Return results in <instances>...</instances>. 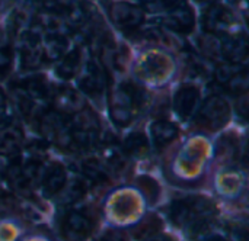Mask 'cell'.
Here are the masks:
<instances>
[{
    "instance_id": "21",
    "label": "cell",
    "mask_w": 249,
    "mask_h": 241,
    "mask_svg": "<svg viewBox=\"0 0 249 241\" xmlns=\"http://www.w3.org/2000/svg\"><path fill=\"white\" fill-rule=\"evenodd\" d=\"M149 151V143L144 134L134 132L128 135V138L123 144V153L128 154L130 157H142L147 154Z\"/></svg>"
},
{
    "instance_id": "31",
    "label": "cell",
    "mask_w": 249,
    "mask_h": 241,
    "mask_svg": "<svg viewBox=\"0 0 249 241\" xmlns=\"http://www.w3.org/2000/svg\"><path fill=\"white\" fill-rule=\"evenodd\" d=\"M143 183H142V186H143V192H144V195L150 199V201H155V199H158V185L153 182V180H150V179H147V177H143V179H140Z\"/></svg>"
},
{
    "instance_id": "36",
    "label": "cell",
    "mask_w": 249,
    "mask_h": 241,
    "mask_svg": "<svg viewBox=\"0 0 249 241\" xmlns=\"http://www.w3.org/2000/svg\"><path fill=\"white\" fill-rule=\"evenodd\" d=\"M197 1H200V3H212L214 0H197Z\"/></svg>"
},
{
    "instance_id": "22",
    "label": "cell",
    "mask_w": 249,
    "mask_h": 241,
    "mask_svg": "<svg viewBox=\"0 0 249 241\" xmlns=\"http://www.w3.org/2000/svg\"><path fill=\"white\" fill-rule=\"evenodd\" d=\"M83 176L92 185H102L109 179L107 169L95 159H89L83 163Z\"/></svg>"
},
{
    "instance_id": "23",
    "label": "cell",
    "mask_w": 249,
    "mask_h": 241,
    "mask_svg": "<svg viewBox=\"0 0 249 241\" xmlns=\"http://www.w3.org/2000/svg\"><path fill=\"white\" fill-rule=\"evenodd\" d=\"M19 89H22L34 102L45 100L47 96H48V87H47V83H45V80L42 77L26 79L25 81H22Z\"/></svg>"
},
{
    "instance_id": "12",
    "label": "cell",
    "mask_w": 249,
    "mask_h": 241,
    "mask_svg": "<svg viewBox=\"0 0 249 241\" xmlns=\"http://www.w3.org/2000/svg\"><path fill=\"white\" fill-rule=\"evenodd\" d=\"M44 61L42 41L38 31L32 29L26 33L22 45V65L25 68H36Z\"/></svg>"
},
{
    "instance_id": "7",
    "label": "cell",
    "mask_w": 249,
    "mask_h": 241,
    "mask_svg": "<svg viewBox=\"0 0 249 241\" xmlns=\"http://www.w3.org/2000/svg\"><path fill=\"white\" fill-rule=\"evenodd\" d=\"M92 221L79 211L69 212L61 223V236L66 241H86L92 231Z\"/></svg>"
},
{
    "instance_id": "19",
    "label": "cell",
    "mask_w": 249,
    "mask_h": 241,
    "mask_svg": "<svg viewBox=\"0 0 249 241\" xmlns=\"http://www.w3.org/2000/svg\"><path fill=\"white\" fill-rule=\"evenodd\" d=\"M82 64V52H80V48H74L73 51H70L58 64L57 67V74L61 77V79H71L79 67Z\"/></svg>"
},
{
    "instance_id": "1",
    "label": "cell",
    "mask_w": 249,
    "mask_h": 241,
    "mask_svg": "<svg viewBox=\"0 0 249 241\" xmlns=\"http://www.w3.org/2000/svg\"><path fill=\"white\" fill-rule=\"evenodd\" d=\"M214 205L207 198L193 196L175 201L169 207V217L177 225L188 227L193 236L198 237L209 233Z\"/></svg>"
},
{
    "instance_id": "29",
    "label": "cell",
    "mask_w": 249,
    "mask_h": 241,
    "mask_svg": "<svg viewBox=\"0 0 249 241\" xmlns=\"http://www.w3.org/2000/svg\"><path fill=\"white\" fill-rule=\"evenodd\" d=\"M239 71V68L233 64H223V65H219V68L216 70V77L220 83L226 84L232 76H235L236 73Z\"/></svg>"
},
{
    "instance_id": "32",
    "label": "cell",
    "mask_w": 249,
    "mask_h": 241,
    "mask_svg": "<svg viewBox=\"0 0 249 241\" xmlns=\"http://www.w3.org/2000/svg\"><path fill=\"white\" fill-rule=\"evenodd\" d=\"M98 241H127L124 239V236L118 231H108L105 233Z\"/></svg>"
},
{
    "instance_id": "13",
    "label": "cell",
    "mask_w": 249,
    "mask_h": 241,
    "mask_svg": "<svg viewBox=\"0 0 249 241\" xmlns=\"http://www.w3.org/2000/svg\"><path fill=\"white\" fill-rule=\"evenodd\" d=\"M200 100V90L196 86L184 84L181 86L174 96V109L179 118L187 119L193 115L196 106Z\"/></svg>"
},
{
    "instance_id": "14",
    "label": "cell",
    "mask_w": 249,
    "mask_h": 241,
    "mask_svg": "<svg viewBox=\"0 0 249 241\" xmlns=\"http://www.w3.org/2000/svg\"><path fill=\"white\" fill-rule=\"evenodd\" d=\"M220 54L232 64H238L248 57V39L245 33L229 35L220 41Z\"/></svg>"
},
{
    "instance_id": "16",
    "label": "cell",
    "mask_w": 249,
    "mask_h": 241,
    "mask_svg": "<svg viewBox=\"0 0 249 241\" xmlns=\"http://www.w3.org/2000/svg\"><path fill=\"white\" fill-rule=\"evenodd\" d=\"M54 106L57 108L58 113L69 115L76 113L83 109V103L80 96L73 89H60L54 95Z\"/></svg>"
},
{
    "instance_id": "35",
    "label": "cell",
    "mask_w": 249,
    "mask_h": 241,
    "mask_svg": "<svg viewBox=\"0 0 249 241\" xmlns=\"http://www.w3.org/2000/svg\"><path fill=\"white\" fill-rule=\"evenodd\" d=\"M146 241H169V239H166V237H158V239H152V240Z\"/></svg>"
},
{
    "instance_id": "25",
    "label": "cell",
    "mask_w": 249,
    "mask_h": 241,
    "mask_svg": "<svg viewBox=\"0 0 249 241\" xmlns=\"http://www.w3.org/2000/svg\"><path fill=\"white\" fill-rule=\"evenodd\" d=\"M162 227V221L158 217H149L146 220H143L134 230H133V236L137 240H146L152 236H155Z\"/></svg>"
},
{
    "instance_id": "8",
    "label": "cell",
    "mask_w": 249,
    "mask_h": 241,
    "mask_svg": "<svg viewBox=\"0 0 249 241\" xmlns=\"http://www.w3.org/2000/svg\"><path fill=\"white\" fill-rule=\"evenodd\" d=\"M172 70V63L162 54H147L139 64V74L149 81L165 80Z\"/></svg>"
},
{
    "instance_id": "34",
    "label": "cell",
    "mask_w": 249,
    "mask_h": 241,
    "mask_svg": "<svg viewBox=\"0 0 249 241\" xmlns=\"http://www.w3.org/2000/svg\"><path fill=\"white\" fill-rule=\"evenodd\" d=\"M4 111H6V103H4V97H3V95L0 92V121L4 116Z\"/></svg>"
},
{
    "instance_id": "28",
    "label": "cell",
    "mask_w": 249,
    "mask_h": 241,
    "mask_svg": "<svg viewBox=\"0 0 249 241\" xmlns=\"http://www.w3.org/2000/svg\"><path fill=\"white\" fill-rule=\"evenodd\" d=\"M105 160H107L108 166H111L112 169H123V166H124L123 150L108 144L107 150H105Z\"/></svg>"
},
{
    "instance_id": "11",
    "label": "cell",
    "mask_w": 249,
    "mask_h": 241,
    "mask_svg": "<svg viewBox=\"0 0 249 241\" xmlns=\"http://www.w3.org/2000/svg\"><path fill=\"white\" fill-rule=\"evenodd\" d=\"M194 22H196L194 13L185 3H182L181 6L168 12V15L162 19V25L166 29L172 31V32H178V33L191 32L194 28Z\"/></svg>"
},
{
    "instance_id": "18",
    "label": "cell",
    "mask_w": 249,
    "mask_h": 241,
    "mask_svg": "<svg viewBox=\"0 0 249 241\" xmlns=\"http://www.w3.org/2000/svg\"><path fill=\"white\" fill-rule=\"evenodd\" d=\"M67 47V38L66 35H57V33H48L42 44L44 51V60L54 61L63 57Z\"/></svg>"
},
{
    "instance_id": "4",
    "label": "cell",
    "mask_w": 249,
    "mask_h": 241,
    "mask_svg": "<svg viewBox=\"0 0 249 241\" xmlns=\"http://www.w3.org/2000/svg\"><path fill=\"white\" fill-rule=\"evenodd\" d=\"M41 132L54 144L71 148V122L67 115L50 112L41 118Z\"/></svg>"
},
{
    "instance_id": "5",
    "label": "cell",
    "mask_w": 249,
    "mask_h": 241,
    "mask_svg": "<svg viewBox=\"0 0 249 241\" xmlns=\"http://www.w3.org/2000/svg\"><path fill=\"white\" fill-rule=\"evenodd\" d=\"M108 13L111 20L120 28L127 32H133L137 29L143 20H144V13L140 7L125 3V1H114L108 7Z\"/></svg>"
},
{
    "instance_id": "26",
    "label": "cell",
    "mask_w": 249,
    "mask_h": 241,
    "mask_svg": "<svg viewBox=\"0 0 249 241\" xmlns=\"http://www.w3.org/2000/svg\"><path fill=\"white\" fill-rule=\"evenodd\" d=\"M231 93L233 95H242L247 92L248 89V74L245 70H239L235 76H232V79L225 84Z\"/></svg>"
},
{
    "instance_id": "9",
    "label": "cell",
    "mask_w": 249,
    "mask_h": 241,
    "mask_svg": "<svg viewBox=\"0 0 249 241\" xmlns=\"http://www.w3.org/2000/svg\"><path fill=\"white\" fill-rule=\"evenodd\" d=\"M79 87L90 97H99L105 89V76L95 60H89L79 79Z\"/></svg>"
},
{
    "instance_id": "2",
    "label": "cell",
    "mask_w": 249,
    "mask_h": 241,
    "mask_svg": "<svg viewBox=\"0 0 249 241\" xmlns=\"http://www.w3.org/2000/svg\"><path fill=\"white\" fill-rule=\"evenodd\" d=\"M144 102V90L133 81L121 83L111 95L109 113L118 127H127Z\"/></svg>"
},
{
    "instance_id": "27",
    "label": "cell",
    "mask_w": 249,
    "mask_h": 241,
    "mask_svg": "<svg viewBox=\"0 0 249 241\" xmlns=\"http://www.w3.org/2000/svg\"><path fill=\"white\" fill-rule=\"evenodd\" d=\"M182 3L184 0H143V7L149 12H171Z\"/></svg>"
},
{
    "instance_id": "6",
    "label": "cell",
    "mask_w": 249,
    "mask_h": 241,
    "mask_svg": "<svg viewBox=\"0 0 249 241\" xmlns=\"http://www.w3.org/2000/svg\"><path fill=\"white\" fill-rule=\"evenodd\" d=\"M41 163L36 160H28L25 163H18L9 167L7 179L19 191L32 189L39 180Z\"/></svg>"
},
{
    "instance_id": "3",
    "label": "cell",
    "mask_w": 249,
    "mask_h": 241,
    "mask_svg": "<svg viewBox=\"0 0 249 241\" xmlns=\"http://www.w3.org/2000/svg\"><path fill=\"white\" fill-rule=\"evenodd\" d=\"M229 116L231 108L228 102L220 96H212L201 106L196 118V125L207 131H217L226 125Z\"/></svg>"
},
{
    "instance_id": "15",
    "label": "cell",
    "mask_w": 249,
    "mask_h": 241,
    "mask_svg": "<svg viewBox=\"0 0 249 241\" xmlns=\"http://www.w3.org/2000/svg\"><path fill=\"white\" fill-rule=\"evenodd\" d=\"M66 169L60 164V163H53L42 179V193L47 198L55 196L58 192H61L64 189L66 185Z\"/></svg>"
},
{
    "instance_id": "10",
    "label": "cell",
    "mask_w": 249,
    "mask_h": 241,
    "mask_svg": "<svg viewBox=\"0 0 249 241\" xmlns=\"http://www.w3.org/2000/svg\"><path fill=\"white\" fill-rule=\"evenodd\" d=\"M233 13L223 4H212L203 16L204 29L210 33L225 32L233 23Z\"/></svg>"
},
{
    "instance_id": "33",
    "label": "cell",
    "mask_w": 249,
    "mask_h": 241,
    "mask_svg": "<svg viewBox=\"0 0 249 241\" xmlns=\"http://www.w3.org/2000/svg\"><path fill=\"white\" fill-rule=\"evenodd\" d=\"M198 241H228L226 239H223L222 236L219 234H210V233H206V234H201L197 237Z\"/></svg>"
},
{
    "instance_id": "30",
    "label": "cell",
    "mask_w": 249,
    "mask_h": 241,
    "mask_svg": "<svg viewBox=\"0 0 249 241\" xmlns=\"http://www.w3.org/2000/svg\"><path fill=\"white\" fill-rule=\"evenodd\" d=\"M83 186L80 182H73V185L70 186V189L67 191V195H64V199L67 202H76L77 199H80L83 196Z\"/></svg>"
},
{
    "instance_id": "20",
    "label": "cell",
    "mask_w": 249,
    "mask_h": 241,
    "mask_svg": "<svg viewBox=\"0 0 249 241\" xmlns=\"http://www.w3.org/2000/svg\"><path fill=\"white\" fill-rule=\"evenodd\" d=\"M20 145V135L15 128L0 129V156H15Z\"/></svg>"
},
{
    "instance_id": "17",
    "label": "cell",
    "mask_w": 249,
    "mask_h": 241,
    "mask_svg": "<svg viewBox=\"0 0 249 241\" xmlns=\"http://www.w3.org/2000/svg\"><path fill=\"white\" fill-rule=\"evenodd\" d=\"M178 135V128L169 121H156L152 125V137H153V145L158 150H162L165 145H168L171 141H174Z\"/></svg>"
},
{
    "instance_id": "24",
    "label": "cell",
    "mask_w": 249,
    "mask_h": 241,
    "mask_svg": "<svg viewBox=\"0 0 249 241\" xmlns=\"http://www.w3.org/2000/svg\"><path fill=\"white\" fill-rule=\"evenodd\" d=\"M13 63V41L7 32L0 31V76H6Z\"/></svg>"
}]
</instances>
